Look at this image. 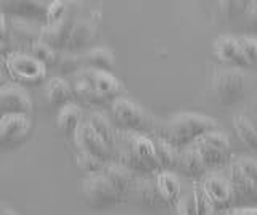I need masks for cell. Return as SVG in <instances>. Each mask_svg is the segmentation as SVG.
<instances>
[{
    "mask_svg": "<svg viewBox=\"0 0 257 215\" xmlns=\"http://www.w3.org/2000/svg\"><path fill=\"white\" fill-rule=\"evenodd\" d=\"M219 129L212 117L196 113H180L174 114L167 121L155 124L153 137L167 141L175 149H183L193 145L204 133Z\"/></svg>",
    "mask_w": 257,
    "mask_h": 215,
    "instance_id": "6da1fadb",
    "label": "cell"
},
{
    "mask_svg": "<svg viewBox=\"0 0 257 215\" xmlns=\"http://www.w3.org/2000/svg\"><path fill=\"white\" fill-rule=\"evenodd\" d=\"M223 173L231 186V207H257V162L254 159H231Z\"/></svg>",
    "mask_w": 257,
    "mask_h": 215,
    "instance_id": "7a4b0ae2",
    "label": "cell"
},
{
    "mask_svg": "<svg viewBox=\"0 0 257 215\" xmlns=\"http://www.w3.org/2000/svg\"><path fill=\"white\" fill-rule=\"evenodd\" d=\"M101 31V10L82 9V12H77L74 23H72L71 33L68 37L66 47L63 52L71 53H84L92 49L96 39L100 37Z\"/></svg>",
    "mask_w": 257,
    "mask_h": 215,
    "instance_id": "3957f363",
    "label": "cell"
},
{
    "mask_svg": "<svg viewBox=\"0 0 257 215\" xmlns=\"http://www.w3.org/2000/svg\"><path fill=\"white\" fill-rule=\"evenodd\" d=\"M111 116L112 125L116 130L142 133L148 135L155 130V122H151V117L145 113V109L139 106L132 100L125 97H119L111 103Z\"/></svg>",
    "mask_w": 257,
    "mask_h": 215,
    "instance_id": "277c9868",
    "label": "cell"
},
{
    "mask_svg": "<svg viewBox=\"0 0 257 215\" xmlns=\"http://www.w3.org/2000/svg\"><path fill=\"white\" fill-rule=\"evenodd\" d=\"M193 146L198 151L207 173L223 170L231 161L230 140L219 129L204 133L193 143Z\"/></svg>",
    "mask_w": 257,
    "mask_h": 215,
    "instance_id": "5b68a950",
    "label": "cell"
},
{
    "mask_svg": "<svg viewBox=\"0 0 257 215\" xmlns=\"http://www.w3.org/2000/svg\"><path fill=\"white\" fill-rule=\"evenodd\" d=\"M4 71L15 82L23 85H37L47 77V68L32 58L29 53L12 50L4 57Z\"/></svg>",
    "mask_w": 257,
    "mask_h": 215,
    "instance_id": "8992f818",
    "label": "cell"
},
{
    "mask_svg": "<svg viewBox=\"0 0 257 215\" xmlns=\"http://www.w3.org/2000/svg\"><path fill=\"white\" fill-rule=\"evenodd\" d=\"M212 90L220 105H233L243 98L246 92V77L236 69L217 71L212 79Z\"/></svg>",
    "mask_w": 257,
    "mask_h": 215,
    "instance_id": "52a82bcc",
    "label": "cell"
},
{
    "mask_svg": "<svg viewBox=\"0 0 257 215\" xmlns=\"http://www.w3.org/2000/svg\"><path fill=\"white\" fill-rule=\"evenodd\" d=\"M80 189H82L84 201L92 209H108V207L116 205L120 201L116 191L112 189V186L101 173L87 175L82 180Z\"/></svg>",
    "mask_w": 257,
    "mask_h": 215,
    "instance_id": "ba28073f",
    "label": "cell"
},
{
    "mask_svg": "<svg viewBox=\"0 0 257 215\" xmlns=\"http://www.w3.org/2000/svg\"><path fill=\"white\" fill-rule=\"evenodd\" d=\"M32 119L24 114H5L0 117V149H10L24 143L32 132Z\"/></svg>",
    "mask_w": 257,
    "mask_h": 215,
    "instance_id": "9c48e42d",
    "label": "cell"
},
{
    "mask_svg": "<svg viewBox=\"0 0 257 215\" xmlns=\"http://www.w3.org/2000/svg\"><path fill=\"white\" fill-rule=\"evenodd\" d=\"M201 188L204 189L209 201L212 202L215 212H220L231 207V186L225 177L223 170L206 173L199 180Z\"/></svg>",
    "mask_w": 257,
    "mask_h": 215,
    "instance_id": "30bf717a",
    "label": "cell"
},
{
    "mask_svg": "<svg viewBox=\"0 0 257 215\" xmlns=\"http://www.w3.org/2000/svg\"><path fill=\"white\" fill-rule=\"evenodd\" d=\"M79 74L90 84L93 92L98 95L101 101L116 100L119 97H122L124 87L112 73L95 71V69H82V71H79Z\"/></svg>",
    "mask_w": 257,
    "mask_h": 215,
    "instance_id": "8fae6325",
    "label": "cell"
},
{
    "mask_svg": "<svg viewBox=\"0 0 257 215\" xmlns=\"http://www.w3.org/2000/svg\"><path fill=\"white\" fill-rule=\"evenodd\" d=\"M72 140H74L77 151H82V153L98 159L103 164H108L112 161V151L104 145L103 140L88 127L85 119H84V122L79 125V129Z\"/></svg>",
    "mask_w": 257,
    "mask_h": 215,
    "instance_id": "7c38bea8",
    "label": "cell"
},
{
    "mask_svg": "<svg viewBox=\"0 0 257 215\" xmlns=\"http://www.w3.org/2000/svg\"><path fill=\"white\" fill-rule=\"evenodd\" d=\"M32 100L21 85H0V114L31 116Z\"/></svg>",
    "mask_w": 257,
    "mask_h": 215,
    "instance_id": "4fadbf2b",
    "label": "cell"
},
{
    "mask_svg": "<svg viewBox=\"0 0 257 215\" xmlns=\"http://www.w3.org/2000/svg\"><path fill=\"white\" fill-rule=\"evenodd\" d=\"M127 199L137 205L145 207V209H161V207H167L158 193L155 177H135Z\"/></svg>",
    "mask_w": 257,
    "mask_h": 215,
    "instance_id": "5bb4252c",
    "label": "cell"
},
{
    "mask_svg": "<svg viewBox=\"0 0 257 215\" xmlns=\"http://www.w3.org/2000/svg\"><path fill=\"white\" fill-rule=\"evenodd\" d=\"M8 18V41H15L18 45H21L20 52L29 50L32 44L40 41V31H42V23L23 20V18Z\"/></svg>",
    "mask_w": 257,
    "mask_h": 215,
    "instance_id": "9a60e30c",
    "label": "cell"
},
{
    "mask_svg": "<svg viewBox=\"0 0 257 215\" xmlns=\"http://www.w3.org/2000/svg\"><path fill=\"white\" fill-rule=\"evenodd\" d=\"M47 2H34V0H10V2H0V10L7 17L31 20L37 23H45L47 17Z\"/></svg>",
    "mask_w": 257,
    "mask_h": 215,
    "instance_id": "2e32d148",
    "label": "cell"
},
{
    "mask_svg": "<svg viewBox=\"0 0 257 215\" xmlns=\"http://www.w3.org/2000/svg\"><path fill=\"white\" fill-rule=\"evenodd\" d=\"M77 12L79 10L74 9L66 18H63L61 21L53 23V25H44L42 31H40V42L47 44L48 47H52V49L56 52H63L64 47H66L72 23H74Z\"/></svg>",
    "mask_w": 257,
    "mask_h": 215,
    "instance_id": "e0dca14e",
    "label": "cell"
},
{
    "mask_svg": "<svg viewBox=\"0 0 257 215\" xmlns=\"http://www.w3.org/2000/svg\"><path fill=\"white\" fill-rule=\"evenodd\" d=\"M175 173L182 175L190 181H199L207 173L198 151L193 145L179 151V162H177Z\"/></svg>",
    "mask_w": 257,
    "mask_h": 215,
    "instance_id": "ac0fdd59",
    "label": "cell"
},
{
    "mask_svg": "<svg viewBox=\"0 0 257 215\" xmlns=\"http://www.w3.org/2000/svg\"><path fill=\"white\" fill-rule=\"evenodd\" d=\"M214 52L217 55V58L223 63H227V65H231L235 68H247L249 66L243 50L239 49L236 37H230V36L219 37L214 42Z\"/></svg>",
    "mask_w": 257,
    "mask_h": 215,
    "instance_id": "d6986e66",
    "label": "cell"
},
{
    "mask_svg": "<svg viewBox=\"0 0 257 215\" xmlns=\"http://www.w3.org/2000/svg\"><path fill=\"white\" fill-rule=\"evenodd\" d=\"M101 175L108 180V183L112 186V189L116 191L119 199H127L128 191H131L134 178H135L134 173H131L127 169H124L122 165H119L116 162H108L104 165V169L101 170Z\"/></svg>",
    "mask_w": 257,
    "mask_h": 215,
    "instance_id": "ffe728a7",
    "label": "cell"
},
{
    "mask_svg": "<svg viewBox=\"0 0 257 215\" xmlns=\"http://www.w3.org/2000/svg\"><path fill=\"white\" fill-rule=\"evenodd\" d=\"M156 188L161 199L167 207H175L177 201L182 194V183L180 177L174 172H159L155 175Z\"/></svg>",
    "mask_w": 257,
    "mask_h": 215,
    "instance_id": "44dd1931",
    "label": "cell"
},
{
    "mask_svg": "<svg viewBox=\"0 0 257 215\" xmlns=\"http://www.w3.org/2000/svg\"><path fill=\"white\" fill-rule=\"evenodd\" d=\"M45 98L52 106L58 108V109L69 105V103H72V100H74L71 82L61 76L52 77L45 87Z\"/></svg>",
    "mask_w": 257,
    "mask_h": 215,
    "instance_id": "7402d4cb",
    "label": "cell"
},
{
    "mask_svg": "<svg viewBox=\"0 0 257 215\" xmlns=\"http://www.w3.org/2000/svg\"><path fill=\"white\" fill-rule=\"evenodd\" d=\"M84 122V111L76 103H69V105L58 109L56 114V125L58 129L69 138H74V135L79 129V125Z\"/></svg>",
    "mask_w": 257,
    "mask_h": 215,
    "instance_id": "603a6c76",
    "label": "cell"
},
{
    "mask_svg": "<svg viewBox=\"0 0 257 215\" xmlns=\"http://www.w3.org/2000/svg\"><path fill=\"white\" fill-rule=\"evenodd\" d=\"M84 69H95V71H106L111 73L114 68V55L111 50L104 47H92L90 50L82 53Z\"/></svg>",
    "mask_w": 257,
    "mask_h": 215,
    "instance_id": "cb8c5ba5",
    "label": "cell"
},
{
    "mask_svg": "<svg viewBox=\"0 0 257 215\" xmlns=\"http://www.w3.org/2000/svg\"><path fill=\"white\" fill-rule=\"evenodd\" d=\"M85 122L88 124V127L98 135V137L103 140V143L106 145L111 151H114V145H116V129L109 119L101 114V113H92L85 119Z\"/></svg>",
    "mask_w": 257,
    "mask_h": 215,
    "instance_id": "d4e9b609",
    "label": "cell"
},
{
    "mask_svg": "<svg viewBox=\"0 0 257 215\" xmlns=\"http://www.w3.org/2000/svg\"><path fill=\"white\" fill-rule=\"evenodd\" d=\"M153 146H155V153L158 157V162L161 167V172H174L177 169V162H179V149L169 145L167 141L161 140L158 137H151Z\"/></svg>",
    "mask_w": 257,
    "mask_h": 215,
    "instance_id": "484cf974",
    "label": "cell"
},
{
    "mask_svg": "<svg viewBox=\"0 0 257 215\" xmlns=\"http://www.w3.org/2000/svg\"><path fill=\"white\" fill-rule=\"evenodd\" d=\"M233 130H235L236 137L241 140V143L257 153V130L254 124L249 121L246 114H235L233 116Z\"/></svg>",
    "mask_w": 257,
    "mask_h": 215,
    "instance_id": "4316f807",
    "label": "cell"
},
{
    "mask_svg": "<svg viewBox=\"0 0 257 215\" xmlns=\"http://www.w3.org/2000/svg\"><path fill=\"white\" fill-rule=\"evenodd\" d=\"M56 66L60 68L63 76H76L79 71L84 69L82 53H71V52H60ZM61 76V77H63Z\"/></svg>",
    "mask_w": 257,
    "mask_h": 215,
    "instance_id": "83f0119b",
    "label": "cell"
},
{
    "mask_svg": "<svg viewBox=\"0 0 257 215\" xmlns=\"http://www.w3.org/2000/svg\"><path fill=\"white\" fill-rule=\"evenodd\" d=\"M28 53L31 55L32 58H36L40 65H44L45 68H50V66H55L56 61H58V55L60 52L53 50L52 47H48L47 44L37 41L36 44H32L29 47Z\"/></svg>",
    "mask_w": 257,
    "mask_h": 215,
    "instance_id": "f1b7e54d",
    "label": "cell"
},
{
    "mask_svg": "<svg viewBox=\"0 0 257 215\" xmlns=\"http://www.w3.org/2000/svg\"><path fill=\"white\" fill-rule=\"evenodd\" d=\"M72 4L69 2H63V0H55V2H48L47 7V17L44 25H53V23H58L63 18H66L68 15L74 10V7H71Z\"/></svg>",
    "mask_w": 257,
    "mask_h": 215,
    "instance_id": "f546056e",
    "label": "cell"
},
{
    "mask_svg": "<svg viewBox=\"0 0 257 215\" xmlns=\"http://www.w3.org/2000/svg\"><path fill=\"white\" fill-rule=\"evenodd\" d=\"M252 2H220L219 4V15L225 20V23L233 21L239 15L251 10Z\"/></svg>",
    "mask_w": 257,
    "mask_h": 215,
    "instance_id": "4dcf8cb0",
    "label": "cell"
},
{
    "mask_svg": "<svg viewBox=\"0 0 257 215\" xmlns=\"http://www.w3.org/2000/svg\"><path fill=\"white\" fill-rule=\"evenodd\" d=\"M175 212L177 215H196V197L195 189H193V181L188 189L182 188V194L175 204Z\"/></svg>",
    "mask_w": 257,
    "mask_h": 215,
    "instance_id": "1f68e13d",
    "label": "cell"
},
{
    "mask_svg": "<svg viewBox=\"0 0 257 215\" xmlns=\"http://www.w3.org/2000/svg\"><path fill=\"white\" fill-rule=\"evenodd\" d=\"M76 164H77V169L87 175H95V173H101V170L104 169V165L101 161H98V159H95L92 156H88L85 153H82V151H77L76 154Z\"/></svg>",
    "mask_w": 257,
    "mask_h": 215,
    "instance_id": "d6a6232c",
    "label": "cell"
},
{
    "mask_svg": "<svg viewBox=\"0 0 257 215\" xmlns=\"http://www.w3.org/2000/svg\"><path fill=\"white\" fill-rule=\"evenodd\" d=\"M193 189H195V197H196V215H215L214 205L206 196L204 189L201 188L199 181H193Z\"/></svg>",
    "mask_w": 257,
    "mask_h": 215,
    "instance_id": "836d02e7",
    "label": "cell"
},
{
    "mask_svg": "<svg viewBox=\"0 0 257 215\" xmlns=\"http://www.w3.org/2000/svg\"><path fill=\"white\" fill-rule=\"evenodd\" d=\"M239 49L243 50L249 66H257V39L255 37H236Z\"/></svg>",
    "mask_w": 257,
    "mask_h": 215,
    "instance_id": "e575fe53",
    "label": "cell"
},
{
    "mask_svg": "<svg viewBox=\"0 0 257 215\" xmlns=\"http://www.w3.org/2000/svg\"><path fill=\"white\" fill-rule=\"evenodd\" d=\"M215 215H257V207H230L215 212Z\"/></svg>",
    "mask_w": 257,
    "mask_h": 215,
    "instance_id": "d590c367",
    "label": "cell"
},
{
    "mask_svg": "<svg viewBox=\"0 0 257 215\" xmlns=\"http://www.w3.org/2000/svg\"><path fill=\"white\" fill-rule=\"evenodd\" d=\"M0 42L4 45L8 44V18L2 10H0Z\"/></svg>",
    "mask_w": 257,
    "mask_h": 215,
    "instance_id": "8d00e7d4",
    "label": "cell"
},
{
    "mask_svg": "<svg viewBox=\"0 0 257 215\" xmlns=\"http://www.w3.org/2000/svg\"><path fill=\"white\" fill-rule=\"evenodd\" d=\"M247 29L257 33V4L252 2L251 10H249V17H247Z\"/></svg>",
    "mask_w": 257,
    "mask_h": 215,
    "instance_id": "74e56055",
    "label": "cell"
},
{
    "mask_svg": "<svg viewBox=\"0 0 257 215\" xmlns=\"http://www.w3.org/2000/svg\"><path fill=\"white\" fill-rule=\"evenodd\" d=\"M247 117H249V121H251L252 124H254V127H255V130H257V108L254 109V111H251L249 114H246Z\"/></svg>",
    "mask_w": 257,
    "mask_h": 215,
    "instance_id": "f35d334b",
    "label": "cell"
},
{
    "mask_svg": "<svg viewBox=\"0 0 257 215\" xmlns=\"http://www.w3.org/2000/svg\"><path fill=\"white\" fill-rule=\"evenodd\" d=\"M0 215H16V213L8 209V207H5L4 204H0Z\"/></svg>",
    "mask_w": 257,
    "mask_h": 215,
    "instance_id": "ab89813d",
    "label": "cell"
},
{
    "mask_svg": "<svg viewBox=\"0 0 257 215\" xmlns=\"http://www.w3.org/2000/svg\"><path fill=\"white\" fill-rule=\"evenodd\" d=\"M7 84V74H5V71L0 68V85H4Z\"/></svg>",
    "mask_w": 257,
    "mask_h": 215,
    "instance_id": "60d3db41",
    "label": "cell"
},
{
    "mask_svg": "<svg viewBox=\"0 0 257 215\" xmlns=\"http://www.w3.org/2000/svg\"><path fill=\"white\" fill-rule=\"evenodd\" d=\"M0 117H2V114H0Z\"/></svg>",
    "mask_w": 257,
    "mask_h": 215,
    "instance_id": "b9f144b4",
    "label": "cell"
}]
</instances>
